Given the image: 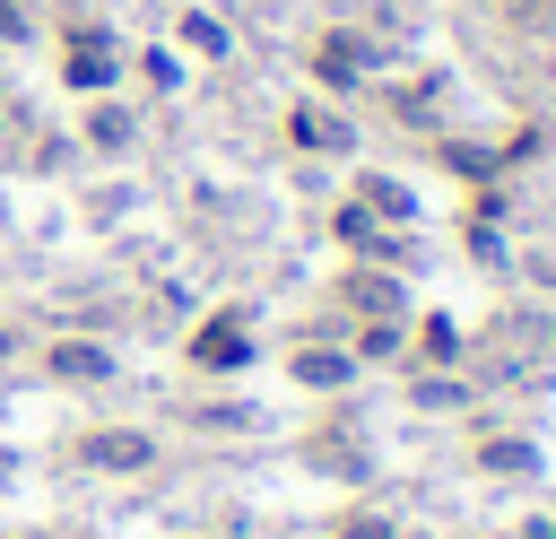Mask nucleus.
<instances>
[{
	"instance_id": "obj_1",
	"label": "nucleus",
	"mask_w": 556,
	"mask_h": 539,
	"mask_svg": "<svg viewBox=\"0 0 556 539\" xmlns=\"http://www.w3.org/2000/svg\"><path fill=\"white\" fill-rule=\"evenodd\" d=\"M0 35H26V17H17V0H0Z\"/></svg>"
}]
</instances>
